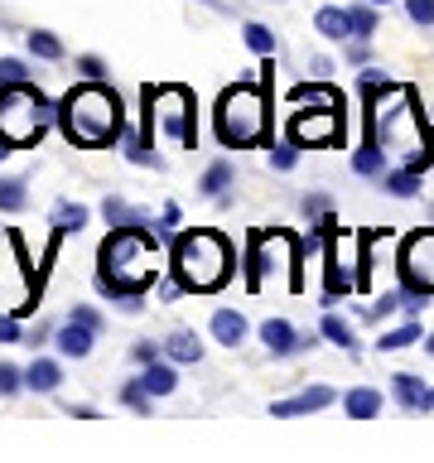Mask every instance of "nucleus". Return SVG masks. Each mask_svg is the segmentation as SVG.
I'll list each match as a JSON object with an SVG mask.
<instances>
[{"label":"nucleus","instance_id":"1","mask_svg":"<svg viewBox=\"0 0 434 463\" xmlns=\"http://www.w3.org/2000/svg\"><path fill=\"white\" fill-rule=\"evenodd\" d=\"M159 232L155 227H111L97 251V289L111 299H140L159 285Z\"/></svg>","mask_w":434,"mask_h":463},{"label":"nucleus","instance_id":"2","mask_svg":"<svg viewBox=\"0 0 434 463\" xmlns=\"http://www.w3.org/2000/svg\"><path fill=\"white\" fill-rule=\"evenodd\" d=\"M58 130H63L68 145L101 150V145L126 136V107H121V97H116L107 82L82 78L63 101H58Z\"/></svg>","mask_w":434,"mask_h":463},{"label":"nucleus","instance_id":"3","mask_svg":"<svg viewBox=\"0 0 434 463\" xmlns=\"http://www.w3.org/2000/svg\"><path fill=\"white\" fill-rule=\"evenodd\" d=\"M169 270H174V280L184 285V295H212V289H222L231 280L237 251H231V241L222 232L193 227V232H179V237H174Z\"/></svg>","mask_w":434,"mask_h":463},{"label":"nucleus","instance_id":"4","mask_svg":"<svg viewBox=\"0 0 434 463\" xmlns=\"http://www.w3.org/2000/svg\"><path fill=\"white\" fill-rule=\"evenodd\" d=\"M212 130H217V145H227V150H251V145H266L270 140V97H266V82H231L227 92L217 97Z\"/></svg>","mask_w":434,"mask_h":463},{"label":"nucleus","instance_id":"5","mask_svg":"<svg viewBox=\"0 0 434 463\" xmlns=\"http://www.w3.org/2000/svg\"><path fill=\"white\" fill-rule=\"evenodd\" d=\"M145 101V140H165L169 150H198V121H193V92L184 82H150L140 87Z\"/></svg>","mask_w":434,"mask_h":463},{"label":"nucleus","instance_id":"6","mask_svg":"<svg viewBox=\"0 0 434 463\" xmlns=\"http://www.w3.org/2000/svg\"><path fill=\"white\" fill-rule=\"evenodd\" d=\"M372 116H367V126L376 130V140L386 145V150H396V155H420V150H434L429 136H425V116H420V101L410 87H386L382 97H372L367 101Z\"/></svg>","mask_w":434,"mask_h":463},{"label":"nucleus","instance_id":"7","mask_svg":"<svg viewBox=\"0 0 434 463\" xmlns=\"http://www.w3.org/2000/svg\"><path fill=\"white\" fill-rule=\"evenodd\" d=\"M58 121V107H49V97L34 82H5L0 87V140L10 150H29L43 140V130Z\"/></svg>","mask_w":434,"mask_h":463},{"label":"nucleus","instance_id":"8","mask_svg":"<svg viewBox=\"0 0 434 463\" xmlns=\"http://www.w3.org/2000/svg\"><path fill=\"white\" fill-rule=\"evenodd\" d=\"M401 270V289H415V295H434V227H420L401 241L396 256Z\"/></svg>","mask_w":434,"mask_h":463},{"label":"nucleus","instance_id":"9","mask_svg":"<svg viewBox=\"0 0 434 463\" xmlns=\"http://www.w3.org/2000/svg\"><path fill=\"white\" fill-rule=\"evenodd\" d=\"M338 111L343 107H318V101H309V111H295V121H289V136H295L299 145H333L338 140Z\"/></svg>","mask_w":434,"mask_h":463},{"label":"nucleus","instance_id":"10","mask_svg":"<svg viewBox=\"0 0 434 463\" xmlns=\"http://www.w3.org/2000/svg\"><path fill=\"white\" fill-rule=\"evenodd\" d=\"M324 338V333H318ZM314 333H299L289 318H266L260 324V343H266V353L270 357H295V353H309V347H318Z\"/></svg>","mask_w":434,"mask_h":463},{"label":"nucleus","instance_id":"11","mask_svg":"<svg viewBox=\"0 0 434 463\" xmlns=\"http://www.w3.org/2000/svg\"><path fill=\"white\" fill-rule=\"evenodd\" d=\"M333 401H338V391L324 386V382H314V386H304L299 396H289V401H270V415H275V420H299V415L328 411Z\"/></svg>","mask_w":434,"mask_h":463},{"label":"nucleus","instance_id":"12","mask_svg":"<svg viewBox=\"0 0 434 463\" xmlns=\"http://www.w3.org/2000/svg\"><path fill=\"white\" fill-rule=\"evenodd\" d=\"M53 347L63 357H92V347H97V328H87V324H78V318H63L58 324V333H53Z\"/></svg>","mask_w":434,"mask_h":463},{"label":"nucleus","instance_id":"13","mask_svg":"<svg viewBox=\"0 0 434 463\" xmlns=\"http://www.w3.org/2000/svg\"><path fill=\"white\" fill-rule=\"evenodd\" d=\"M208 328H212V343H222L227 353H231V347H241L246 333H251V328H246V314H241V309H212Z\"/></svg>","mask_w":434,"mask_h":463},{"label":"nucleus","instance_id":"14","mask_svg":"<svg viewBox=\"0 0 434 463\" xmlns=\"http://www.w3.org/2000/svg\"><path fill=\"white\" fill-rule=\"evenodd\" d=\"M140 386L150 391L155 401H165V396H174V391H179V362L159 357V362H150V367H140Z\"/></svg>","mask_w":434,"mask_h":463},{"label":"nucleus","instance_id":"15","mask_svg":"<svg viewBox=\"0 0 434 463\" xmlns=\"http://www.w3.org/2000/svg\"><path fill=\"white\" fill-rule=\"evenodd\" d=\"M58 386H63V367H58L53 357H34L24 367V391H34V396H53Z\"/></svg>","mask_w":434,"mask_h":463},{"label":"nucleus","instance_id":"16","mask_svg":"<svg viewBox=\"0 0 434 463\" xmlns=\"http://www.w3.org/2000/svg\"><path fill=\"white\" fill-rule=\"evenodd\" d=\"M382 405H386V396L376 386H353L343 396V415L347 420H376V415H382Z\"/></svg>","mask_w":434,"mask_h":463},{"label":"nucleus","instance_id":"17","mask_svg":"<svg viewBox=\"0 0 434 463\" xmlns=\"http://www.w3.org/2000/svg\"><path fill=\"white\" fill-rule=\"evenodd\" d=\"M353 174H362V179H382V174H386V145L376 136H367L353 150Z\"/></svg>","mask_w":434,"mask_h":463},{"label":"nucleus","instance_id":"18","mask_svg":"<svg viewBox=\"0 0 434 463\" xmlns=\"http://www.w3.org/2000/svg\"><path fill=\"white\" fill-rule=\"evenodd\" d=\"M391 396H396L401 411H425V396H429V386L420 382L415 372H396L391 376Z\"/></svg>","mask_w":434,"mask_h":463},{"label":"nucleus","instance_id":"19","mask_svg":"<svg viewBox=\"0 0 434 463\" xmlns=\"http://www.w3.org/2000/svg\"><path fill=\"white\" fill-rule=\"evenodd\" d=\"M101 217H107V227H155V222H150V213L130 208V203H126L121 194L101 198Z\"/></svg>","mask_w":434,"mask_h":463},{"label":"nucleus","instance_id":"20","mask_svg":"<svg viewBox=\"0 0 434 463\" xmlns=\"http://www.w3.org/2000/svg\"><path fill=\"white\" fill-rule=\"evenodd\" d=\"M165 357H169V362H179V367H193V362H203V343H198V333L174 328L169 338H165Z\"/></svg>","mask_w":434,"mask_h":463},{"label":"nucleus","instance_id":"21","mask_svg":"<svg viewBox=\"0 0 434 463\" xmlns=\"http://www.w3.org/2000/svg\"><path fill=\"white\" fill-rule=\"evenodd\" d=\"M87 213L82 203H58V208L49 213V227H53V241H63V237H72V232H82L87 227Z\"/></svg>","mask_w":434,"mask_h":463},{"label":"nucleus","instance_id":"22","mask_svg":"<svg viewBox=\"0 0 434 463\" xmlns=\"http://www.w3.org/2000/svg\"><path fill=\"white\" fill-rule=\"evenodd\" d=\"M24 49H29V58H39V63H63V39L53 34V29H29L24 34Z\"/></svg>","mask_w":434,"mask_h":463},{"label":"nucleus","instance_id":"23","mask_svg":"<svg viewBox=\"0 0 434 463\" xmlns=\"http://www.w3.org/2000/svg\"><path fill=\"white\" fill-rule=\"evenodd\" d=\"M382 5H372V0H357V5H347V24H353V34L347 39H376V29H382V14H376Z\"/></svg>","mask_w":434,"mask_h":463},{"label":"nucleus","instance_id":"24","mask_svg":"<svg viewBox=\"0 0 434 463\" xmlns=\"http://www.w3.org/2000/svg\"><path fill=\"white\" fill-rule=\"evenodd\" d=\"M382 188L391 198H415L420 188H425V174L420 169H410V165H401V169H386L382 174Z\"/></svg>","mask_w":434,"mask_h":463},{"label":"nucleus","instance_id":"25","mask_svg":"<svg viewBox=\"0 0 434 463\" xmlns=\"http://www.w3.org/2000/svg\"><path fill=\"white\" fill-rule=\"evenodd\" d=\"M231 179H237V169H231V159H212L208 169H203V179H198V194L203 198H222Z\"/></svg>","mask_w":434,"mask_h":463},{"label":"nucleus","instance_id":"26","mask_svg":"<svg viewBox=\"0 0 434 463\" xmlns=\"http://www.w3.org/2000/svg\"><path fill=\"white\" fill-rule=\"evenodd\" d=\"M314 29L324 39H333V43H347V34H353V24H347V10L343 5H324L314 14Z\"/></svg>","mask_w":434,"mask_h":463},{"label":"nucleus","instance_id":"27","mask_svg":"<svg viewBox=\"0 0 434 463\" xmlns=\"http://www.w3.org/2000/svg\"><path fill=\"white\" fill-rule=\"evenodd\" d=\"M29 208V184L20 174H0V213H24Z\"/></svg>","mask_w":434,"mask_h":463},{"label":"nucleus","instance_id":"28","mask_svg":"<svg viewBox=\"0 0 434 463\" xmlns=\"http://www.w3.org/2000/svg\"><path fill=\"white\" fill-rule=\"evenodd\" d=\"M318 333L333 343V347H343V353H357V328L347 324V318H338V314H324V324H318Z\"/></svg>","mask_w":434,"mask_h":463},{"label":"nucleus","instance_id":"29","mask_svg":"<svg viewBox=\"0 0 434 463\" xmlns=\"http://www.w3.org/2000/svg\"><path fill=\"white\" fill-rule=\"evenodd\" d=\"M289 101H299V107H309V101H318V107H343V92L338 87H324V82H299L289 92Z\"/></svg>","mask_w":434,"mask_h":463},{"label":"nucleus","instance_id":"30","mask_svg":"<svg viewBox=\"0 0 434 463\" xmlns=\"http://www.w3.org/2000/svg\"><path fill=\"white\" fill-rule=\"evenodd\" d=\"M425 333H420V324L410 318V324H401V328H386L382 338H376V353H405L410 343H420Z\"/></svg>","mask_w":434,"mask_h":463},{"label":"nucleus","instance_id":"31","mask_svg":"<svg viewBox=\"0 0 434 463\" xmlns=\"http://www.w3.org/2000/svg\"><path fill=\"white\" fill-rule=\"evenodd\" d=\"M241 43H246L256 58H275V34H270V24H260V20L241 24Z\"/></svg>","mask_w":434,"mask_h":463},{"label":"nucleus","instance_id":"32","mask_svg":"<svg viewBox=\"0 0 434 463\" xmlns=\"http://www.w3.org/2000/svg\"><path fill=\"white\" fill-rule=\"evenodd\" d=\"M299 150H304V145H299L295 136H289V140H270L266 159H270V169H275V174H289V169L299 165Z\"/></svg>","mask_w":434,"mask_h":463},{"label":"nucleus","instance_id":"33","mask_svg":"<svg viewBox=\"0 0 434 463\" xmlns=\"http://www.w3.org/2000/svg\"><path fill=\"white\" fill-rule=\"evenodd\" d=\"M116 401H121L126 411H136V415H155V396L140 386V376H136V382H126V386H121V396H116Z\"/></svg>","mask_w":434,"mask_h":463},{"label":"nucleus","instance_id":"34","mask_svg":"<svg viewBox=\"0 0 434 463\" xmlns=\"http://www.w3.org/2000/svg\"><path fill=\"white\" fill-rule=\"evenodd\" d=\"M396 309H405V289H386V295H376V304H367V309H362V318H391Z\"/></svg>","mask_w":434,"mask_h":463},{"label":"nucleus","instance_id":"35","mask_svg":"<svg viewBox=\"0 0 434 463\" xmlns=\"http://www.w3.org/2000/svg\"><path fill=\"white\" fill-rule=\"evenodd\" d=\"M24 391V367H14V362H0V401L20 396Z\"/></svg>","mask_w":434,"mask_h":463},{"label":"nucleus","instance_id":"36","mask_svg":"<svg viewBox=\"0 0 434 463\" xmlns=\"http://www.w3.org/2000/svg\"><path fill=\"white\" fill-rule=\"evenodd\" d=\"M405 14H410V24L434 29V0H405Z\"/></svg>","mask_w":434,"mask_h":463},{"label":"nucleus","instance_id":"37","mask_svg":"<svg viewBox=\"0 0 434 463\" xmlns=\"http://www.w3.org/2000/svg\"><path fill=\"white\" fill-rule=\"evenodd\" d=\"M5 82H29V63L24 58H0V87Z\"/></svg>","mask_w":434,"mask_h":463},{"label":"nucleus","instance_id":"38","mask_svg":"<svg viewBox=\"0 0 434 463\" xmlns=\"http://www.w3.org/2000/svg\"><path fill=\"white\" fill-rule=\"evenodd\" d=\"M130 357H136L140 367H150V362H159V357H165V343H155V338H140L136 347H130Z\"/></svg>","mask_w":434,"mask_h":463},{"label":"nucleus","instance_id":"39","mask_svg":"<svg viewBox=\"0 0 434 463\" xmlns=\"http://www.w3.org/2000/svg\"><path fill=\"white\" fill-rule=\"evenodd\" d=\"M53 333H58V328L49 324V318H39L34 328H24V347H34V353H39L43 343H53Z\"/></svg>","mask_w":434,"mask_h":463},{"label":"nucleus","instance_id":"40","mask_svg":"<svg viewBox=\"0 0 434 463\" xmlns=\"http://www.w3.org/2000/svg\"><path fill=\"white\" fill-rule=\"evenodd\" d=\"M0 343H5V347H14V343H24L20 314H0Z\"/></svg>","mask_w":434,"mask_h":463},{"label":"nucleus","instance_id":"41","mask_svg":"<svg viewBox=\"0 0 434 463\" xmlns=\"http://www.w3.org/2000/svg\"><path fill=\"white\" fill-rule=\"evenodd\" d=\"M78 72H82V78H92V82H101V78H107V58L82 53V58H78Z\"/></svg>","mask_w":434,"mask_h":463},{"label":"nucleus","instance_id":"42","mask_svg":"<svg viewBox=\"0 0 434 463\" xmlns=\"http://www.w3.org/2000/svg\"><path fill=\"white\" fill-rule=\"evenodd\" d=\"M174 227H179V208H174V203H165V213H159L155 232H159V237H179V232H174Z\"/></svg>","mask_w":434,"mask_h":463},{"label":"nucleus","instance_id":"43","mask_svg":"<svg viewBox=\"0 0 434 463\" xmlns=\"http://www.w3.org/2000/svg\"><path fill=\"white\" fill-rule=\"evenodd\" d=\"M68 318H78V324H87V328H97L101 333V314L92 309V304H72V314Z\"/></svg>","mask_w":434,"mask_h":463},{"label":"nucleus","instance_id":"44","mask_svg":"<svg viewBox=\"0 0 434 463\" xmlns=\"http://www.w3.org/2000/svg\"><path fill=\"white\" fill-rule=\"evenodd\" d=\"M328 208H333V203H328V194H309V198H304V213H309V217L328 213Z\"/></svg>","mask_w":434,"mask_h":463},{"label":"nucleus","instance_id":"45","mask_svg":"<svg viewBox=\"0 0 434 463\" xmlns=\"http://www.w3.org/2000/svg\"><path fill=\"white\" fill-rule=\"evenodd\" d=\"M68 415H72V420H97L92 405H68Z\"/></svg>","mask_w":434,"mask_h":463},{"label":"nucleus","instance_id":"46","mask_svg":"<svg viewBox=\"0 0 434 463\" xmlns=\"http://www.w3.org/2000/svg\"><path fill=\"white\" fill-rule=\"evenodd\" d=\"M10 155H14V150H10V145H5V140H0V165H5V159H10Z\"/></svg>","mask_w":434,"mask_h":463},{"label":"nucleus","instance_id":"47","mask_svg":"<svg viewBox=\"0 0 434 463\" xmlns=\"http://www.w3.org/2000/svg\"><path fill=\"white\" fill-rule=\"evenodd\" d=\"M425 353H429V357H434V333H429V338H425Z\"/></svg>","mask_w":434,"mask_h":463},{"label":"nucleus","instance_id":"48","mask_svg":"<svg viewBox=\"0 0 434 463\" xmlns=\"http://www.w3.org/2000/svg\"><path fill=\"white\" fill-rule=\"evenodd\" d=\"M425 411H434V386H429V396H425Z\"/></svg>","mask_w":434,"mask_h":463},{"label":"nucleus","instance_id":"49","mask_svg":"<svg viewBox=\"0 0 434 463\" xmlns=\"http://www.w3.org/2000/svg\"><path fill=\"white\" fill-rule=\"evenodd\" d=\"M372 5H391V0H372Z\"/></svg>","mask_w":434,"mask_h":463},{"label":"nucleus","instance_id":"50","mask_svg":"<svg viewBox=\"0 0 434 463\" xmlns=\"http://www.w3.org/2000/svg\"><path fill=\"white\" fill-rule=\"evenodd\" d=\"M208 5H217V0H208Z\"/></svg>","mask_w":434,"mask_h":463}]
</instances>
